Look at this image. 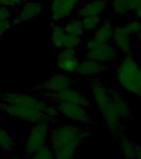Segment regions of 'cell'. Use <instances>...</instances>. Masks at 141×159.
I'll return each mask as SVG.
<instances>
[{"label": "cell", "instance_id": "6da1fadb", "mask_svg": "<svg viewBox=\"0 0 141 159\" xmlns=\"http://www.w3.org/2000/svg\"><path fill=\"white\" fill-rule=\"evenodd\" d=\"M92 135L87 126L73 124H53L50 130L48 143L55 159H75L77 148L85 139Z\"/></svg>", "mask_w": 141, "mask_h": 159}, {"label": "cell", "instance_id": "7a4b0ae2", "mask_svg": "<svg viewBox=\"0 0 141 159\" xmlns=\"http://www.w3.org/2000/svg\"><path fill=\"white\" fill-rule=\"evenodd\" d=\"M139 62L131 54L125 55L115 70V78L120 86L129 94L140 97L139 85Z\"/></svg>", "mask_w": 141, "mask_h": 159}, {"label": "cell", "instance_id": "3957f363", "mask_svg": "<svg viewBox=\"0 0 141 159\" xmlns=\"http://www.w3.org/2000/svg\"><path fill=\"white\" fill-rule=\"evenodd\" d=\"M0 101L12 105L35 109L59 120L62 118L61 114L52 104L42 101L34 95H27L23 93L7 91L0 94Z\"/></svg>", "mask_w": 141, "mask_h": 159}, {"label": "cell", "instance_id": "277c9868", "mask_svg": "<svg viewBox=\"0 0 141 159\" xmlns=\"http://www.w3.org/2000/svg\"><path fill=\"white\" fill-rule=\"evenodd\" d=\"M0 112L5 113L8 116L32 125L42 121L49 122L52 124H56L60 121L59 119H55L53 117L49 116L37 109L18 105H12L2 101H0Z\"/></svg>", "mask_w": 141, "mask_h": 159}, {"label": "cell", "instance_id": "5b68a950", "mask_svg": "<svg viewBox=\"0 0 141 159\" xmlns=\"http://www.w3.org/2000/svg\"><path fill=\"white\" fill-rule=\"evenodd\" d=\"M52 125L49 122L42 121L33 124L30 129L28 136L24 143V153L27 158L38 149L47 145Z\"/></svg>", "mask_w": 141, "mask_h": 159}, {"label": "cell", "instance_id": "8992f818", "mask_svg": "<svg viewBox=\"0 0 141 159\" xmlns=\"http://www.w3.org/2000/svg\"><path fill=\"white\" fill-rule=\"evenodd\" d=\"M84 47L86 50L85 57L87 59L101 63H107L115 61L118 58L119 52L110 42H98L91 38L86 42Z\"/></svg>", "mask_w": 141, "mask_h": 159}, {"label": "cell", "instance_id": "52a82bcc", "mask_svg": "<svg viewBox=\"0 0 141 159\" xmlns=\"http://www.w3.org/2000/svg\"><path fill=\"white\" fill-rule=\"evenodd\" d=\"M53 106L59 112L62 117L71 122H79L86 125L93 124L92 116L87 109L79 104L65 101H51Z\"/></svg>", "mask_w": 141, "mask_h": 159}, {"label": "cell", "instance_id": "ba28073f", "mask_svg": "<svg viewBox=\"0 0 141 159\" xmlns=\"http://www.w3.org/2000/svg\"><path fill=\"white\" fill-rule=\"evenodd\" d=\"M34 96L37 98H45L50 101H65L82 105L86 109L92 107V103L82 92L68 88L57 93H34Z\"/></svg>", "mask_w": 141, "mask_h": 159}, {"label": "cell", "instance_id": "9c48e42d", "mask_svg": "<svg viewBox=\"0 0 141 159\" xmlns=\"http://www.w3.org/2000/svg\"><path fill=\"white\" fill-rule=\"evenodd\" d=\"M75 84L76 81L67 74L53 75L47 80L36 84L32 90L35 93H57L72 88Z\"/></svg>", "mask_w": 141, "mask_h": 159}, {"label": "cell", "instance_id": "30bf717a", "mask_svg": "<svg viewBox=\"0 0 141 159\" xmlns=\"http://www.w3.org/2000/svg\"><path fill=\"white\" fill-rule=\"evenodd\" d=\"M81 0H52L50 16L52 22H58L69 17L77 9Z\"/></svg>", "mask_w": 141, "mask_h": 159}, {"label": "cell", "instance_id": "8fae6325", "mask_svg": "<svg viewBox=\"0 0 141 159\" xmlns=\"http://www.w3.org/2000/svg\"><path fill=\"white\" fill-rule=\"evenodd\" d=\"M44 11V3L42 2H27L23 4L18 14L11 18L12 27L19 26L30 22L40 16Z\"/></svg>", "mask_w": 141, "mask_h": 159}, {"label": "cell", "instance_id": "7c38bea8", "mask_svg": "<svg viewBox=\"0 0 141 159\" xmlns=\"http://www.w3.org/2000/svg\"><path fill=\"white\" fill-rule=\"evenodd\" d=\"M80 61L76 56V51L62 48L58 51L56 59V66L65 74L76 73L79 66Z\"/></svg>", "mask_w": 141, "mask_h": 159}, {"label": "cell", "instance_id": "4fadbf2b", "mask_svg": "<svg viewBox=\"0 0 141 159\" xmlns=\"http://www.w3.org/2000/svg\"><path fill=\"white\" fill-rule=\"evenodd\" d=\"M100 112L102 115L104 124H106V126L109 129L111 134L117 138L122 136L125 131L123 121L116 114V112L115 111L110 103Z\"/></svg>", "mask_w": 141, "mask_h": 159}, {"label": "cell", "instance_id": "5bb4252c", "mask_svg": "<svg viewBox=\"0 0 141 159\" xmlns=\"http://www.w3.org/2000/svg\"><path fill=\"white\" fill-rule=\"evenodd\" d=\"M90 87L92 89L95 104H96L97 108L101 111L110 104V89H109L106 85H105L99 79L92 80Z\"/></svg>", "mask_w": 141, "mask_h": 159}, {"label": "cell", "instance_id": "9a60e30c", "mask_svg": "<svg viewBox=\"0 0 141 159\" xmlns=\"http://www.w3.org/2000/svg\"><path fill=\"white\" fill-rule=\"evenodd\" d=\"M111 41L113 42V46L118 52H121L124 55L131 54V37L124 27L115 26Z\"/></svg>", "mask_w": 141, "mask_h": 159}, {"label": "cell", "instance_id": "2e32d148", "mask_svg": "<svg viewBox=\"0 0 141 159\" xmlns=\"http://www.w3.org/2000/svg\"><path fill=\"white\" fill-rule=\"evenodd\" d=\"M108 7L109 4L106 0L88 1L76 10V15L80 19L89 16H101Z\"/></svg>", "mask_w": 141, "mask_h": 159}, {"label": "cell", "instance_id": "e0dca14e", "mask_svg": "<svg viewBox=\"0 0 141 159\" xmlns=\"http://www.w3.org/2000/svg\"><path fill=\"white\" fill-rule=\"evenodd\" d=\"M110 68L106 63L96 61L91 59L82 60L80 61L79 66L77 68L76 73L84 76H93L103 74L104 72L110 70Z\"/></svg>", "mask_w": 141, "mask_h": 159}, {"label": "cell", "instance_id": "ac0fdd59", "mask_svg": "<svg viewBox=\"0 0 141 159\" xmlns=\"http://www.w3.org/2000/svg\"><path fill=\"white\" fill-rule=\"evenodd\" d=\"M110 103L122 121L128 120L131 118V110L129 109V104L119 92L114 89H110Z\"/></svg>", "mask_w": 141, "mask_h": 159}, {"label": "cell", "instance_id": "d6986e66", "mask_svg": "<svg viewBox=\"0 0 141 159\" xmlns=\"http://www.w3.org/2000/svg\"><path fill=\"white\" fill-rule=\"evenodd\" d=\"M115 25L110 19H105L94 31L93 39L98 42H110L113 36Z\"/></svg>", "mask_w": 141, "mask_h": 159}, {"label": "cell", "instance_id": "ffe728a7", "mask_svg": "<svg viewBox=\"0 0 141 159\" xmlns=\"http://www.w3.org/2000/svg\"><path fill=\"white\" fill-rule=\"evenodd\" d=\"M141 6V0H112L111 7L116 14H125Z\"/></svg>", "mask_w": 141, "mask_h": 159}, {"label": "cell", "instance_id": "44dd1931", "mask_svg": "<svg viewBox=\"0 0 141 159\" xmlns=\"http://www.w3.org/2000/svg\"><path fill=\"white\" fill-rule=\"evenodd\" d=\"M66 32L64 28L56 22L51 24V43L54 51H60L63 48V42L66 37Z\"/></svg>", "mask_w": 141, "mask_h": 159}, {"label": "cell", "instance_id": "7402d4cb", "mask_svg": "<svg viewBox=\"0 0 141 159\" xmlns=\"http://www.w3.org/2000/svg\"><path fill=\"white\" fill-rule=\"evenodd\" d=\"M16 145L14 138L6 129L0 127V152H10Z\"/></svg>", "mask_w": 141, "mask_h": 159}, {"label": "cell", "instance_id": "603a6c76", "mask_svg": "<svg viewBox=\"0 0 141 159\" xmlns=\"http://www.w3.org/2000/svg\"><path fill=\"white\" fill-rule=\"evenodd\" d=\"M119 139L120 148L121 149L125 159H134L137 144L134 143V142L124 135L120 137Z\"/></svg>", "mask_w": 141, "mask_h": 159}, {"label": "cell", "instance_id": "cb8c5ba5", "mask_svg": "<svg viewBox=\"0 0 141 159\" xmlns=\"http://www.w3.org/2000/svg\"><path fill=\"white\" fill-rule=\"evenodd\" d=\"M63 28L66 33L77 36V37H82L85 36V32H86L82 25V20L80 18H74V19L68 21L65 25V27H63Z\"/></svg>", "mask_w": 141, "mask_h": 159}, {"label": "cell", "instance_id": "d4e9b609", "mask_svg": "<svg viewBox=\"0 0 141 159\" xmlns=\"http://www.w3.org/2000/svg\"><path fill=\"white\" fill-rule=\"evenodd\" d=\"M81 19L85 31H95L102 22L101 16H89Z\"/></svg>", "mask_w": 141, "mask_h": 159}, {"label": "cell", "instance_id": "484cf974", "mask_svg": "<svg viewBox=\"0 0 141 159\" xmlns=\"http://www.w3.org/2000/svg\"><path fill=\"white\" fill-rule=\"evenodd\" d=\"M28 159H55V157L51 147L47 144L33 152Z\"/></svg>", "mask_w": 141, "mask_h": 159}, {"label": "cell", "instance_id": "4316f807", "mask_svg": "<svg viewBox=\"0 0 141 159\" xmlns=\"http://www.w3.org/2000/svg\"><path fill=\"white\" fill-rule=\"evenodd\" d=\"M82 37H77V36H73V35H70L67 33L64 39V42H63V48L76 50L82 45Z\"/></svg>", "mask_w": 141, "mask_h": 159}, {"label": "cell", "instance_id": "83f0119b", "mask_svg": "<svg viewBox=\"0 0 141 159\" xmlns=\"http://www.w3.org/2000/svg\"><path fill=\"white\" fill-rule=\"evenodd\" d=\"M124 27L130 36L138 35L141 32V22L139 20H134L128 22Z\"/></svg>", "mask_w": 141, "mask_h": 159}, {"label": "cell", "instance_id": "f1b7e54d", "mask_svg": "<svg viewBox=\"0 0 141 159\" xmlns=\"http://www.w3.org/2000/svg\"><path fill=\"white\" fill-rule=\"evenodd\" d=\"M27 0H0V6L7 7H17L19 5H23Z\"/></svg>", "mask_w": 141, "mask_h": 159}, {"label": "cell", "instance_id": "f546056e", "mask_svg": "<svg viewBox=\"0 0 141 159\" xmlns=\"http://www.w3.org/2000/svg\"><path fill=\"white\" fill-rule=\"evenodd\" d=\"M12 27V22L11 19L6 20V21H2L0 22V41L2 38V37L4 36L5 33L9 31Z\"/></svg>", "mask_w": 141, "mask_h": 159}, {"label": "cell", "instance_id": "4dcf8cb0", "mask_svg": "<svg viewBox=\"0 0 141 159\" xmlns=\"http://www.w3.org/2000/svg\"><path fill=\"white\" fill-rule=\"evenodd\" d=\"M12 11L10 7L0 6V22L12 18Z\"/></svg>", "mask_w": 141, "mask_h": 159}, {"label": "cell", "instance_id": "1f68e13d", "mask_svg": "<svg viewBox=\"0 0 141 159\" xmlns=\"http://www.w3.org/2000/svg\"><path fill=\"white\" fill-rule=\"evenodd\" d=\"M134 159H141V146L139 145H137Z\"/></svg>", "mask_w": 141, "mask_h": 159}, {"label": "cell", "instance_id": "d6a6232c", "mask_svg": "<svg viewBox=\"0 0 141 159\" xmlns=\"http://www.w3.org/2000/svg\"><path fill=\"white\" fill-rule=\"evenodd\" d=\"M135 15H136V17H138V19L141 22V6L135 10Z\"/></svg>", "mask_w": 141, "mask_h": 159}, {"label": "cell", "instance_id": "836d02e7", "mask_svg": "<svg viewBox=\"0 0 141 159\" xmlns=\"http://www.w3.org/2000/svg\"><path fill=\"white\" fill-rule=\"evenodd\" d=\"M139 90H140V97H141V61L139 62Z\"/></svg>", "mask_w": 141, "mask_h": 159}, {"label": "cell", "instance_id": "e575fe53", "mask_svg": "<svg viewBox=\"0 0 141 159\" xmlns=\"http://www.w3.org/2000/svg\"><path fill=\"white\" fill-rule=\"evenodd\" d=\"M138 40H139V45H140V47H141V32L138 34Z\"/></svg>", "mask_w": 141, "mask_h": 159}, {"label": "cell", "instance_id": "d590c367", "mask_svg": "<svg viewBox=\"0 0 141 159\" xmlns=\"http://www.w3.org/2000/svg\"><path fill=\"white\" fill-rule=\"evenodd\" d=\"M13 159H21V158L18 157H13Z\"/></svg>", "mask_w": 141, "mask_h": 159}]
</instances>
